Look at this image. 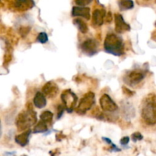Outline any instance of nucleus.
I'll use <instances>...</instances> for the list:
<instances>
[{
    "label": "nucleus",
    "instance_id": "f257e3e1",
    "mask_svg": "<svg viewBox=\"0 0 156 156\" xmlns=\"http://www.w3.org/2000/svg\"><path fill=\"white\" fill-rule=\"evenodd\" d=\"M141 115L143 120L149 125H155L156 123L155 96L154 94L148 95L142 104Z\"/></svg>",
    "mask_w": 156,
    "mask_h": 156
},
{
    "label": "nucleus",
    "instance_id": "f03ea898",
    "mask_svg": "<svg viewBox=\"0 0 156 156\" xmlns=\"http://www.w3.org/2000/svg\"><path fill=\"white\" fill-rule=\"evenodd\" d=\"M104 47L107 53L120 56L123 54V42L121 37L114 34H109L106 36Z\"/></svg>",
    "mask_w": 156,
    "mask_h": 156
},
{
    "label": "nucleus",
    "instance_id": "7ed1b4c3",
    "mask_svg": "<svg viewBox=\"0 0 156 156\" xmlns=\"http://www.w3.org/2000/svg\"><path fill=\"white\" fill-rule=\"evenodd\" d=\"M37 122L36 112L31 108L19 113L16 118L15 124L18 131H24L29 129Z\"/></svg>",
    "mask_w": 156,
    "mask_h": 156
},
{
    "label": "nucleus",
    "instance_id": "20e7f679",
    "mask_svg": "<svg viewBox=\"0 0 156 156\" xmlns=\"http://www.w3.org/2000/svg\"><path fill=\"white\" fill-rule=\"evenodd\" d=\"M95 103V96L93 92H88L81 99L76 108V112L79 114H85L89 111Z\"/></svg>",
    "mask_w": 156,
    "mask_h": 156
},
{
    "label": "nucleus",
    "instance_id": "39448f33",
    "mask_svg": "<svg viewBox=\"0 0 156 156\" xmlns=\"http://www.w3.org/2000/svg\"><path fill=\"white\" fill-rule=\"evenodd\" d=\"M61 99L64 105V108L68 111L69 113L73 112L74 108H76V103H77L78 98L74 92L69 89L64 91L61 94Z\"/></svg>",
    "mask_w": 156,
    "mask_h": 156
},
{
    "label": "nucleus",
    "instance_id": "423d86ee",
    "mask_svg": "<svg viewBox=\"0 0 156 156\" xmlns=\"http://www.w3.org/2000/svg\"><path fill=\"white\" fill-rule=\"evenodd\" d=\"M81 49L87 56H94L98 51V43L94 39H88L82 43Z\"/></svg>",
    "mask_w": 156,
    "mask_h": 156
},
{
    "label": "nucleus",
    "instance_id": "0eeeda50",
    "mask_svg": "<svg viewBox=\"0 0 156 156\" xmlns=\"http://www.w3.org/2000/svg\"><path fill=\"white\" fill-rule=\"evenodd\" d=\"M100 105L101 109L105 112H114L118 109L117 104L112 100L110 95L105 94L101 97Z\"/></svg>",
    "mask_w": 156,
    "mask_h": 156
},
{
    "label": "nucleus",
    "instance_id": "6e6552de",
    "mask_svg": "<svg viewBox=\"0 0 156 156\" xmlns=\"http://www.w3.org/2000/svg\"><path fill=\"white\" fill-rule=\"evenodd\" d=\"M114 21H115V30L118 34H123L130 30V26L124 21L123 16L120 14L114 15Z\"/></svg>",
    "mask_w": 156,
    "mask_h": 156
},
{
    "label": "nucleus",
    "instance_id": "1a4fd4ad",
    "mask_svg": "<svg viewBox=\"0 0 156 156\" xmlns=\"http://www.w3.org/2000/svg\"><path fill=\"white\" fill-rule=\"evenodd\" d=\"M42 91L44 95L47 96L49 98H53L56 97L59 93V87L54 82L50 81L44 85Z\"/></svg>",
    "mask_w": 156,
    "mask_h": 156
},
{
    "label": "nucleus",
    "instance_id": "9d476101",
    "mask_svg": "<svg viewBox=\"0 0 156 156\" xmlns=\"http://www.w3.org/2000/svg\"><path fill=\"white\" fill-rule=\"evenodd\" d=\"M72 15L73 17H83L86 20H89L91 18L90 9L85 6H74L72 10Z\"/></svg>",
    "mask_w": 156,
    "mask_h": 156
},
{
    "label": "nucleus",
    "instance_id": "9b49d317",
    "mask_svg": "<svg viewBox=\"0 0 156 156\" xmlns=\"http://www.w3.org/2000/svg\"><path fill=\"white\" fill-rule=\"evenodd\" d=\"M105 17L106 11L105 9H95L92 14V22L95 26L102 25Z\"/></svg>",
    "mask_w": 156,
    "mask_h": 156
},
{
    "label": "nucleus",
    "instance_id": "f8f14e48",
    "mask_svg": "<svg viewBox=\"0 0 156 156\" xmlns=\"http://www.w3.org/2000/svg\"><path fill=\"white\" fill-rule=\"evenodd\" d=\"M144 79V74L140 71H132L128 74L127 80L130 85H136L141 82Z\"/></svg>",
    "mask_w": 156,
    "mask_h": 156
},
{
    "label": "nucleus",
    "instance_id": "ddd939ff",
    "mask_svg": "<svg viewBox=\"0 0 156 156\" xmlns=\"http://www.w3.org/2000/svg\"><path fill=\"white\" fill-rule=\"evenodd\" d=\"M30 133H31L30 129H27L25 132L16 136L15 138V143L22 147L26 146L29 143V137H30Z\"/></svg>",
    "mask_w": 156,
    "mask_h": 156
},
{
    "label": "nucleus",
    "instance_id": "4468645a",
    "mask_svg": "<svg viewBox=\"0 0 156 156\" xmlns=\"http://www.w3.org/2000/svg\"><path fill=\"white\" fill-rule=\"evenodd\" d=\"M33 102L34 106L39 109L44 108L47 105V99H46L45 95L41 91L36 93L33 99Z\"/></svg>",
    "mask_w": 156,
    "mask_h": 156
},
{
    "label": "nucleus",
    "instance_id": "2eb2a0df",
    "mask_svg": "<svg viewBox=\"0 0 156 156\" xmlns=\"http://www.w3.org/2000/svg\"><path fill=\"white\" fill-rule=\"evenodd\" d=\"M73 24L77 27V28L79 29V31L82 32V34H85L88 32V25H87L86 23H85L83 20L81 19V18H76V19L73 20Z\"/></svg>",
    "mask_w": 156,
    "mask_h": 156
},
{
    "label": "nucleus",
    "instance_id": "dca6fc26",
    "mask_svg": "<svg viewBox=\"0 0 156 156\" xmlns=\"http://www.w3.org/2000/svg\"><path fill=\"white\" fill-rule=\"evenodd\" d=\"M47 130H48L47 123L41 120L34 128L33 133H42L47 132Z\"/></svg>",
    "mask_w": 156,
    "mask_h": 156
},
{
    "label": "nucleus",
    "instance_id": "f3484780",
    "mask_svg": "<svg viewBox=\"0 0 156 156\" xmlns=\"http://www.w3.org/2000/svg\"><path fill=\"white\" fill-rule=\"evenodd\" d=\"M119 6L121 10H129L133 9L134 2L133 0H122L119 3Z\"/></svg>",
    "mask_w": 156,
    "mask_h": 156
},
{
    "label": "nucleus",
    "instance_id": "a211bd4d",
    "mask_svg": "<svg viewBox=\"0 0 156 156\" xmlns=\"http://www.w3.org/2000/svg\"><path fill=\"white\" fill-rule=\"evenodd\" d=\"M53 113L50 112L49 111H46L44 112H43L42 114L40 116V118H41V120L44 121L45 123H47V124L48 123H51L52 121H53Z\"/></svg>",
    "mask_w": 156,
    "mask_h": 156
},
{
    "label": "nucleus",
    "instance_id": "6ab92c4d",
    "mask_svg": "<svg viewBox=\"0 0 156 156\" xmlns=\"http://www.w3.org/2000/svg\"><path fill=\"white\" fill-rule=\"evenodd\" d=\"M37 40L41 44H46L48 41V35L45 32H41V33L38 34Z\"/></svg>",
    "mask_w": 156,
    "mask_h": 156
},
{
    "label": "nucleus",
    "instance_id": "aec40b11",
    "mask_svg": "<svg viewBox=\"0 0 156 156\" xmlns=\"http://www.w3.org/2000/svg\"><path fill=\"white\" fill-rule=\"evenodd\" d=\"M131 138H132L133 141L135 142V143H136V142L140 141V140H143V136L140 132H136V133H134L133 134L132 136H131Z\"/></svg>",
    "mask_w": 156,
    "mask_h": 156
},
{
    "label": "nucleus",
    "instance_id": "412c9836",
    "mask_svg": "<svg viewBox=\"0 0 156 156\" xmlns=\"http://www.w3.org/2000/svg\"><path fill=\"white\" fill-rule=\"evenodd\" d=\"M93 0H75V3L79 6H85L90 4Z\"/></svg>",
    "mask_w": 156,
    "mask_h": 156
},
{
    "label": "nucleus",
    "instance_id": "4be33fe9",
    "mask_svg": "<svg viewBox=\"0 0 156 156\" xmlns=\"http://www.w3.org/2000/svg\"><path fill=\"white\" fill-rule=\"evenodd\" d=\"M129 137L124 136V137H123L121 140H120V143L122 146H126V145L129 143Z\"/></svg>",
    "mask_w": 156,
    "mask_h": 156
},
{
    "label": "nucleus",
    "instance_id": "5701e85b",
    "mask_svg": "<svg viewBox=\"0 0 156 156\" xmlns=\"http://www.w3.org/2000/svg\"><path fill=\"white\" fill-rule=\"evenodd\" d=\"M64 109H65V108H64V106H61V105H59V106L58 107L57 119H59L61 117H62L64 112Z\"/></svg>",
    "mask_w": 156,
    "mask_h": 156
},
{
    "label": "nucleus",
    "instance_id": "b1692460",
    "mask_svg": "<svg viewBox=\"0 0 156 156\" xmlns=\"http://www.w3.org/2000/svg\"><path fill=\"white\" fill-rule=\"evenodd\" d=\"M111 151H112V152H120V149L117 148L116 145L113 144V143H111Z\"/></svg>",
    "mask_w": 156,
    "mask_h": 156
},
{
    "label": "nucleus",
    "instance_id": "393cba45",
    "mask_svg": "<svg viewBox=\"0 0 156 156\" xmlns=\"http://www.w3.org/2000/svg\"><path fill=\"white\" fill-rule=\"evenodd\" d=\"M102 140H103L105 142V143H108V144H111V143H112V142H111V140H110V139L106 138V137H103V138H102Z\"/></svg>",
    "mask_w": 156,
    "mask_h": 156
},
{
    "label": "nucleus",
    "instance_id": "a878e982",
    "mask_svg": "<svg viewBox=\"0 0 156 156\" xmlns=\"http://www.w3.org/2000/svg\"><path fill=\"white\" fill-rule=\"evenodd\" d=\"M1 133H2V129H1V123H0V136H1Z\"/></svg>",
    "mask_w": 156,
    "mask_h": 156
},
{
    "label": "nucleus",
    "instance_id": "bb28decb",
    "mask_svg": "<svg viewBox=\"0 0 156 156\" xmlns=\"http://www.w3.org/2000/svg\"><path fill=\"white\" fill-rule=\"evenodd\" d=\"M22 156H27V155H22Z\"/></svg>",
    "mask_w": 156,
    "mask_h": 156
}]
</instances>
